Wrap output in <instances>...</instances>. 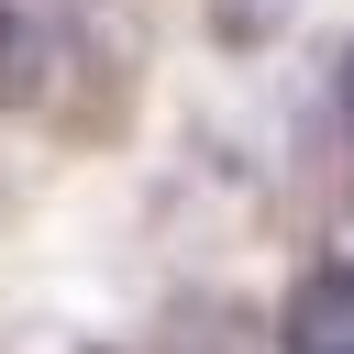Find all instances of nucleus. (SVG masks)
<instances>
[{"instance_id":"nucleus-1","label":"nucleus","mask_w":354,"mask_h":354,"mask_svg":"<svg viewBox=\"0 0 354 354\" xmlns=\"http://www.w3.org/2000/svg\"><path fill=\"white\" fill-rule=\"evenodd\" d=\"M277 354H354V266H310L277 310Z\"/></svg>"},{"instance_id":"nucleus-2","label":"nucleus","mask_w":354,"mask_h":354,"mask_svg":"<svg viewBox=\"0 0 354 354\" xmlns=\"http://www.w3.org/2000/svg\"><path fill=\"white\" fill-rule=\"evenodd\" d=\"M310 144H321V166L354 188V33L310 66Z\"/></svg>"},{"instance_id":"nucleus-3","label":"nucleus","mask_w":354,"mask_h":354,"mask_svg":"<svg viewBox=\"0 0 354 354\" xmlns=\"http://www.w3.org/2000/svg\"><path fill=\"white\" fill-rule=\"evenodd\" d=\"M199 11H210V33H221V44H277L299 0H199Z\"/></svg>"}]
</instances>
